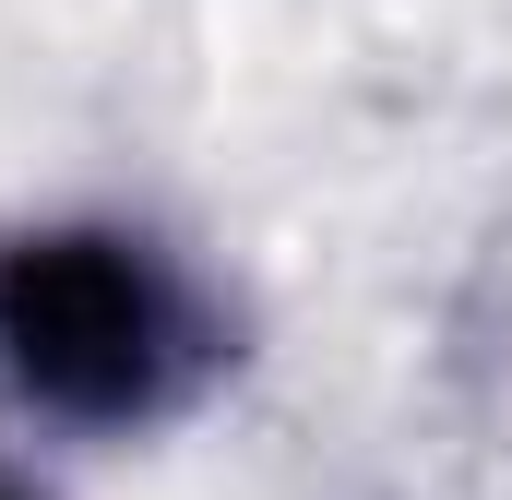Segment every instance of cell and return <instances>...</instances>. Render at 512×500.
<instances>
[{
  "instance_id": "cell-1",
  "label": "cell",
  "mask_w": 512,
  "mask_h": 500,
  "mask_svg": "<svg viewBox=\"0 0 512 500\" xmlns=\"http://www.w3.org/2000/svg\"><path fill=\"white\" fill-rule=\"evenodd\" d=\"M239 358L215 286L143 227L72 215V227H24L0 239V381L60 417V429H167L191 417Z\"/></svg>"
},
{
  "instance_id": "cell-2",
  "label": "cell",
  "mask_w": 512,
  "mask_h": 500,
  "mask_svg": "<svg viewBox=\"0 0 512 500\" xmlns=\"http://www.w3.org/2000/svg\"><path fill=\"white\" fill-rule=\"evenodd\" d=\"M0 500H24V489H0Z\"/></svg>"
}]
</instances>
